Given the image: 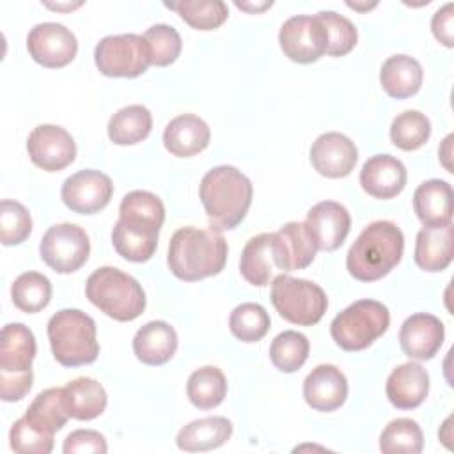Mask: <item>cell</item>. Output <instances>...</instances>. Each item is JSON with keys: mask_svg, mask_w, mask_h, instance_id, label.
<instances>
[{"mask_svg": "<svg viewBox=\"0 0 454 454\" xmlns=\"http://www.w3.org/2000/svg\"><path fill=\"white\" fill-rule=\"evenodd\" d=\"M227 241L216 229L181 227L168 243V270L184 282L218 275L227 261Z\"/></svg>", "mask_w": 454, "mask_h": 454, "instance_id": "1", "label": "cell"}, {"mask_svg": "<svg viewBox=\"0 0 454 454\" xmlns=\"http://www.w3.org/2000/svg\"><path fill=\"white\" fill-rule=\"evenodd\" d=\"M254 188L250 179L231 165L207 170L199 184V197L216 231L234 229L247 216Z\"/></svg>", "mask_w": 454, "mask_h": 454, "instance_id": "2", "label": "cell"}, {"mask_svg": "<svg viewBox=\"0 0 454 454\" xmlns=\"http://www.w3.org/2000/svg\"><path fill=\"white\" fill-rule=\"evenodd\" d=\"M404 236L401 229L388 220L369 223L346 255V268L360 282H374L388 275L401 261Z\"/></svg>", "mask_w": 454, "mask_h": 454, "instance_id": "3", "label": "cell"}, {"mask_svg": "<svg viewBox=\"0 0 454 454\" xmlns=\"http://www.w3.org/2000/svg\"><path fill=\"white\" fill-rule=\"evenodd\" d=\"M48 339L55 360L64 367L92 364L99 355L94 319L78 309H62L48 321Z\"/></svg>", "mask_w": 454, "mask_h": 454, "instance_id": "4", "label": "cell"}, {"mask_svg": "<svg viewBox=\"0 0 454 454\" xmlns=\"http://www.w3.org/2000/svg\"><path fill=\"white\" fill-rule=\"evenodd\" d=\"M85 294L92 305L115 321H133L145 309L142 286L131 275L112 266H103L90 273Z\"/></svg>", "mask_w": 454, "mask_h": 454, "instance_id": "5", "label": "cell"}, {"mask_svg": "<svg viewBox=\"0 0 454 454\" xmlns=\"http://www.w3.org/2000/svg\"><path fill=\"white\" fill-rule=\"evenodd\" d=\"M388 325L390 314L381 301L358 300L333 317L330 333L344 351H362L381 337Z\"/></svg>", "mask_w": 454, "mask_h": 454, "instance_id": "6", "label": "cell"}, {"mask_svg": "<svg viewBox=\"0 0 454 454\" xmlns=\"http://www.w3.org/2000/svg\"><path fill=\"white\" fill-rule=\"evenodd\" d=\"M270 298L275 310L286 321L300 326L316 325L328 307V298L317 284L286 273H280L271 280Z\"/></svg>", "mask_w": 454, "mask_h": 454, "instance_id": "7", "label": "cell"}, {"mask_svg": "<svg viewBox=\"0 0 454 454\" xmlns=\"http://www.w3.org/2000/svg\"><path fill=\"white\" fill-rule=\"evenodd\" d=\"M94 62L105 76L135 78L151 66V50L138 34L106 35L96 44Z\"/></svg>", "mask_w": 454, "mask_h": 454, "instance_id": "8", "label": "cell"}, {"mask_svg": "<svg viewBox=\"0 0 454 454\" xmlns=\"http://www.w3.org/2000/svg\"><path fill=\"white\" fill-rule=\"evenodd\" d=\"M41 259L57 273L80 270L90 254L87 232L74 223L51 225L39 245Z\"/></svg>", "mask_w": 454, "mask_h": 454, "instance_id": "9", "label": "cell"}, {"mask_svg": "<svg viewBox=\"0 0 454 454\" xmlns=\"http://www.w3.org/2000/svg\"><path fill=\"white\" fill-rule=\"evenodd\" d=\"M278 43L287 59L298 64L316 62L326 50V34L317 16H291L278 32Z\"/></svg>", "mask_w": 454, "mask_h": 454, "instance_id": "10", "label": "cell"}, {"mask_svg": "<svg viewBox=\"0 0 454 454\" xmlns=\"http://www.w3.org/2000/svg\"><path fill=\"white\" fill-rule=\"evenodd\" d=\"M27 151L34 165L46 172H57L74 161L76 144L62 126L39 124L27 138Z\"/></svg>", "mask_w": 454, "mask_h": 454, "instance_id": "11", "label": "cell"}, {"mask_svg": "<svg viewBox=\"0 0 454 454\" xmlns=\"http://www.w3.org/2000/svg\"><path fill=\"white\" fill-rule=\"evenodd\" d=\"M27 48L37 64L44 67H64L76 57L78 43L67 27L46 21L28 32Z\"/></svg>", "mask_w": 454, "mask_h": 454, "instance_id": "12", "label": "cell"}, {"mask_svg": "<svg viewBox=\"0 0 454 454\" xmlns=\"http://www.w3.org/2000/svg\"><path fill=\"white\" fill-rule=\"evenodd\" d=\"M114 184L99 170L85 168L69 176L60 190L62 202L74 213L92 215L101 211L112 199Z\"/></svg>", "mask_w": 454, "mask_h": 454, "instance_id": "13", "label": "cell"}, {"mask_svg": "<svg viewBox=\"0 0 454 454\" xmlns=\"http://www.w3.org/2000/svg\"><path fill=\"white\" fill-rule=\"evenodd\" d=\"M305 227L317 250H337L351 227L348 209L335 200H323L312 206L305 218Z\"/></svg>", "mask_w": 454, "mask_h": 454, "instance_id": "14", "label": "cell"}, {"mask_svg": "<svg viewBox=\"0 0 454 454\" xmlns=\"http://www.w3.org/2000/svg\"><path fill=\"white\" fill-rule=\"evenodd\" d=\"M358 160L355 142L342 133L328 131L319 135L310 147V163L325 177H346Z\"/></svg>", "mask_w": 454, "mask_h": 454, "instance_id": "15", "label": "cell"}, {"mask_svg": "<svg viewBox=\"0 0 454 454\" xmlns=\"http://www.w3.org/2000/svg\"><path fill=\"white\" fill-rule=\"evenodd\" d=\"M445 339L443 323L426 312L404 319L399 330V344L406 356L413 360H429L442 348Z\"/></svg>", "mask_w": 454, "mask_h": 454, "instance_id": "16", "label": "cell"}, {"mask_svg": "<svg viewBox=\"0 0 454 454\" xmlns=\"http://www.w3.org/2000/svg\"><path fill=\"white\" fill-rule=\"evenodd\" d=\"M239 271L248 284L257 287L271 284V280L282 273L275 232H262L247 241L239 259Z\"/></svg>", "mask_w": 454, "mask_h": 454, "instance_id": "17", "label": "cell"}, {"mask_svg": "<svg viewBox=\"0 0 454 454\" xmlns=\"http://www.w3.org/2000/svg\"><path fill=\"white\" fill-rule=\"evenodd\" d=\"M303 397L307 404L317 411H333L340 408L348 397V380L339 367L321 364L307 374Z\"/></svg>", "mask_w": 454, "mask_h": 454, "instance_id": "18", "label": "cell"}, {"mask_svg": "<svg viewBox=\"0 0 454 454\" xmlns=\"http://www.w3.org/2000/svg\"><path fill=\"white\" fill-rule=\"evenodd\" d=\"M360 184L374 199H392L406 186V167L390 154H374L360 170Z\"/></svg>", "mask_w": 454, "mask_h": 454, "instance_id": "19", "label": "cell"}, {"mask_svg": "<svg viewBox=\"0 0 454 454\" xmlns=\"http://www.w3.org/2000/svg\"><path fill=\"white\" fill-rule=\"evenodd\" d=\"M35 348V337L30 328L21 323L5 325L0 340V376L30 374Z\"/></svg>", "mask_w": 454, "mask_h": 454, "instance_id": "20", "label": "cell"}, {"mask_svg": "<svg viewBox=\"0 0 454 454\" xmlns=\"http://www.w3.org/2000/svg\"><path fill=\"white\" fill-rule=\"evenodd\" d=\"M385 392L395 408L413 410L427 397L429 374L417 362L401 364L388 374Z\"/></svg>", "mask_w": 454, "mask_h": 454, "instance_id": "21", "label": "cell"}, {"mask_svg": "<svg viewBox=\"0 0 454 454\" xmlns=\"http://www.w3.org/2000/svg\"><path fill=\"white\" fill-rule=\"evenodd\" d=\"M209 126L193 114L174 117L163 131L165 149L177 158H190L204 151L209 144Z\"/></svg>", "mask_w": 454, "mask_h": 454, "instance_id": "22", "label": "cell"}, {"mask_svg": "<svg viewBox=\"0 0 454 454\" xmlns=\"http://www.w3.org/2000/svg\"><path fill=\"white\" fill-rule=\"evenodd\" d=\"M413 209L424 227H440L452 222V188L447 181L429 179L417 186Z\"/></svg>", "mask_w": 454, "mask_h": 454, "instance_id": "23", "label": "cell"}, {"mask_svg": "<svg viewBox=\"0 0 454 454\" xmlns=\"http://www.w3.org/2000/svg\"><path fill=\"white\" fill-rule=\"evenodd\" d=\"M454 227L452 222L440 227H422L417 234L413 259L424 271H442L452 261Z\"/></svg>", "mask_w": 454, "mask_h": 454, "instance_id": "24", "label": "cell"}, {"mask_svg": "<svg viewBox=\"0 0 454 454\" xmlns=\"http://www.w3.org/2000/svg\"><path fill=\"white\" fill-rule=\"evenodd\" d=\"M278 266L282 273L303 270L316 257V245L301 222H289L275 232Z\"/></svg>", "mask_w": 454, "mask_h": 454, "instance_id": "25", "label": "cell"}, {"mask_svg": "<svg viewBox=\"0 0 454 454\" xmlns=\"http://www.w3.org/2000/svg\"><path fill=\"white\" fill-rule=\"evenodd\" d=\"M177 349V333L165 321H149L133 337V351L142 364L163 365Z\"/></svg>", "mask_w": 454, "mask_h": 454, "instance_id": "26", "label": "cell"}, {"mask_svg": "<svg viewBox=\"0 0 454 454\" xmlns=\"http://www.w3.org/2000/svg\"><path fill=\"white\" fill-rule=\"evenodd\" d=\"M64 406L71 419L92 420L106 408V392L94 378H76L62 388Z\"/></svg>", "mask_w": 454, "mask_h": 454, "instance_id": "27", "label": "cell"}, {"mask_svg": "<svg viewBox=\"0 0 454 454\" xmlns=\"http://www.w3.org/2000/svg\"><path fill=\"white\" fill-rule=\"evenodd\" d=\"M232 434V422L225 417H206L186 424L176 438L181 450L204 452L222 447Z\"/></svg>", "mask_w": 454, "mask_h": 454, "instance_id": "28", "label": "cell"}, {"mask_svg": "<svg viewBox=\"0 0 454 454\" xmlns=\"http://www.w3.org/2000/svg\"><path fill=\"white\" fill-rule=\"evenodd\" d=\"M380 82L390 98H410L422 85V66L410 55H392L381 66Z\"/></svg>", "mask_w": 454, "mask_h": 454, "instance_id": "29", "label": "cell"}, {"mask_svg": "<svg viewBox=\"0 0 454 454\" xmlns=\"http://www.w3.org/2000/svg\"><path fill=\"white\" fill-rule=\"evenodd\" d=\"M119 220L160 232L165 222V207L158 195L145 190H133L121 200Z\"/></svg>", "mask_w": 454, "mask_h": 454, "instance_id": "30", "label": "cell"}, {"mask_svg": "<svg viewBox=\"0 0 454 454\" xmlns=\"http://www.w3.org/2000/svg\"><path fill=\"white\" fill-rule=\"evenodd\" d=\"M153 115L142 105H128L108 121V138L117 145H133L149 137Z\"/></svg>", "mask_w": 454, "mask_h": 454, "instance_id": "31", "label": "cell"}, {"mask_svg": "<svg viewBox=\"0 0 454 454\" xmlns=\"http://www.w3.org/2000/svg\"><path fill=\"white\" fill-rule=\"evenodd\" d=\"M158 234L160 232L156 231L135 227L117 220L112 231V243L121 257L131 262H145L156 250Z\"/></svg>", "mask_w": 454, "mask_h": 454, "instance_id": "32", "label": "cell"}, {"mask_svg": "<svg viewBox=\"0 0 454 454\" xmlns=\"http://www.w3.org/2000/svg\"><path fill=\"white\" fill-rule=\"evenodd\" d=\"M186 394L195 408L211 410L225 399L227 380L218 367L204 365L190 374Z\"/></svg>", "mask_w": 454, "mask_h": 454, "instance_id": "33", "label": "cell"}, {"mask_svg": "<svg viewBox=\"0 0 454 454\" xmlns=\"http://www.w3.org/2000/svg\"><path fill=\"white\" fill-rule=\"evenodd\" d=\"M11 298L20 310L39 312L51 300V282L43 273L25 271L12 282Z\"/></svg>", "mask_w": 454, "mask_h": 454, "instance_id": "34", "label": "cell"}, {"mask_svg": "<svg viewBox=\"0 0 454 454\" xmlns=\"http://www.w3.org/2000/svg\"><path fill=\"white\" fill-rule=\"evenodd\" d=\"M422 447V429L411 419H394L380 434V450L383 454H419Z\"/></svg>", "mask_w": 454, "mask_h": 454, "instance_id": "35", "label": "cell"}, {"mask_svg": "<svg viewBox=\"0 0 454 454\" xmlns=\"http://www.w3.org/2000/svg\"><path fill=\"white\" fill-rule=\"evenodd\" d=\"M25 417L50 433L62 429L69 419L62 399V388H46L39 392L27 408Z\"/></svg>", "mask_w": 454, "mask_h": 454, "instance_id": "36", "label": "cell"}, {"mask_svg": "<svg viewBox=\"0 0 454 454\" xmlns=\"http://www.w3.org/2000/svg\"><path fill=\"white\" fill-rule=\"evenodd\" d=\"M309 349H310V344L303 333L294 330H286L271 340L270 358L278 371L294 372L305 364L309 356Z\"/></svg>", "mask_w": 454, "mask_h": 454, "instance_id": "37", "label": "cell"}, {"mask_svg": "<svg viewBox=\"0 0 454 454\" xmlns=\"http://www.w3.org/2000/svg\"><path fill=\"white\" fill-rule=\"evenodd\" d=\"M167 7L177 11V14L197 30L218 28L229 16L227 4L222 0H183L167 4Z\"/></svg>", "mask_w": 454, "mask_h": 454, "instance_id": "38", "label": "cell"}, {"mask_svg": "<svg viewBox=\"0 0 454 454\" xmlns=\"http://www.w3.org/2000/svg\"><path fill=\"white\" fill-rule=\"evenodd\" d=\"M431 135L429 119L419 110H406L399 114L390 126V140L403 151H415L422 147Z\"/></svg>", "mask_w": 454, "mask_h": 454, "instance_id": "39", "label": "cell"}, {"mask_svg": "<svg viewBox=\"0 0 454 454\" xmlns=\"http://www.w3.org/2000/svg\"><path fill=\"white\" fill-rule=\"evenodd\" d=\"M229 328L241 342H257L270 330V316L262 305L247 301L231 312Z\"/></svg>", "mask_w": 454, "mask_h": 454, "instance_id": "40", "label": "cell"}, {"mask_svg": "<svg viewBox=\"0 0 454 454\" xmlns=\"http://www.w3.org/2000/svg\"><path fill=\"white\" fill-rule=\"evenodd\" d=\"M316 16L326 34V55L342 57L355 48L358 32L346 16L337 14L335 11H321Z\"/></svg>", "mask_w": 454, "mask_h": 454, "instance_id": "41", "label": "cell"}, {"mask_svg": "<svg viewBox=\"0 0 454 454\" xmlns=\"http://www.w3.org/2000/svg\"><path fill=\"white\" fill-rule=\"evenodd\" d=\"M53 434L27 417H21L14 422L9 433L11 449L20 454H50L53 449Z\"/></svg>", "mask_w": 454, "mask_h": 454, "instance_id": "42", "label": "cell"}, {"mask_svg": "<svg viewBox=\"0 0 454 454\" xmlns=\"http://www.w3.org/2000/svg\"><path fill=\"white\" fill-rule=\"evenodd\" d=\"M32 231L28 209L18 202L4 199L0 204V239L5 247L23 243Z\"/></svg>", "mask_w": 454, "mask_h": 454, "instance_id": "43", "label": "cell"}, {"mask_svg": "<svg viewBox=\"0 0 454 454\" xmlns=\"http://www.w3.org/2000/svg\"><path fill=\"white\" fill-rule=\"evenodd\" d=\"M144 39L151 50V64L154 66H168L172 64L183 48V41L179 32L165 23H156L149 27L144 34Z\"/></svg>", "mask_w": 454, "mask_h": 454, "instance_id": "44", "label": "cell"}, {"mask_svg": "<svg viewBox=\"0 0 454 454\" xmlns=\"http://www.w3.org/2000/svg\"><path fill=\"white\" fill-rule=\"evenodd\" d=\"M62 450L66 454H105L108 447L101 433L92 429H76L66 436Z\"/></svg>", "mask_w": 454, "mask_h": 454, "instance_id": "45", "label": "cell"}, {"mask_svg": "<svg viewBox=\"0 0 454 454\" xmlns=\"http://www.w3.org/2000/svg\"><path fill=\"white\" fill-rule=\"evenodd\" d=\"M452 21H454V14H452V2H447L443 7H440L431 20V30L434 34V37L447 48H450L454 44V35H452Z\"/></svg>", "mask_w": 454, "mask_h": 454, "instance_id": "46", "label": "cell"}, {"mask_svg": "<svg viewBox=\"0 0 454 454\" xmlns=\"http://www.w3.org/2000/svg\"><path fill=\"white\" fill-rule=\"evenodd\" d=\"M273 2H262V4H243V2H236V7L243 9V11H250V12H257L262 11L266 7H271Z\"/></svg>", "mask_w": 454, "mask_h": 454, "instance_id": "47", "label": "cell"}, {"mask_svg": "<svg viewBox=\"0 0 454 454\" xmlns=\"http://www.w3.org/2000/svg\"><path fill=\"white\" fill-rule=\"evenodd\" d=\"M450 140H452V135H449L445 140H443V147H445V153H442L440 151V156L443 158V165H445V168L450 172V165L447 163V158L450 156Z\"/></svg>", "mask_w": 454, "mask_h": 454, "instance_id": "48", "label": "cell"}, {"mask_svg": "<svg viewBox=\"0 0 454 454\" xmlns=\"http://www.w3.org/2000/svg\"><path fill=\"white\" fill-rule=\"evenodd\" d=\"M348 5L349 7H353V9H358V11H367V9H371V7H374L376 5V2H372V4H369V5H362V4H353V2H348Z\"/></svg>", "mask_w": 454, "mask_h": 454, "instance_id": "49", "label": "cell"}]
</instances>
